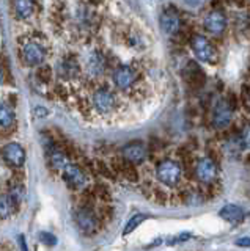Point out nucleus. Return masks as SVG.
Returning <instances> with one entry per match:
<instances>
[{
  "label": "nucleus",
  "mask_w": 250,
  "mask_h": 251,
  "mask_svg": "<svg viewBox=\"0 0 250 251\" xmlns=\"http://www.w3.org/2000/svg\"><path fill=\"white\" fill-rule=\"evenodd\" d=\"M74 223L77 229L81 231L85 237H93L96 235L101 229H103L104 223L101 222L99 217L96 215L95 209H85V207H76L73 212Z\"/></svg>",
  "instance_id": "obj_1"
},
{
  "label": "nucleus",
  "mask_w": 250,
  "mask_h": 251,
  "mask_svg": "<svg viewBox=\"0 0 250 251\" xmlns=\"http://www.w3.org/2000/svg\"><path fill=\"white\" fill-rule=\"evenodd\" d=\"M118 98L111 88H98L90 98V107L99 116L113 115L118 108Z\"/></svg>",
  "instance_id": "obj_2"
},
{
  "label": "nucleus",
  "mask_w": 250,
  "mask_h": 251,
  "mask_svg": "<svg viewBox=\"0 0 250 251\" xmlns=\"http://www.w3.org/2000/svg\"><path fill=\"white\" fill-rule=\"evenodd\" d=\"M154 175L158 182L164 187H176L183 179L181 163L171 159H164L156 165Z\"/></svg>",
  "instance_id": "obj_3"
},
{
  "label": "nucleus",
  "mask_w": 250,
  "mask_h": 251,
  "mask_svg": "<svg viewBox=\"0 0 250 251\" xmlns=\"http://www.w3.org/2000/svg\"><path fill=\"white\" fill-rule=\"evenodd\" d=\"M137 80H139V73L128 65H121L118 68H115V71L112 73V82L115 85V88L123 93H128L134 88Z\"/></svg>",
  "instance_id": "obj_4"
},
{
  "label": "nucleus",
  "mask_w": 250,
  "mask_h": 251,
  "mask_svg": "<svg viewBox=\"0 0 250 251\" xmlns=\"http://www.w3.org/2000/svg\"><path fill=\"white\" fill-rule=\"evenodd\" d=\"M61 179L71 190H83L87 185V175H85L83 168L77 163H68L66 167L61 170Z\"/></svg>",
  "instance_id": "obj_5"
},
{
  "label": "nucleus",
  "mask_w": 250,
  "mask_h": 251,
  "mask_svg": "<svg viewBox=\"0 0 250 251\" xmlns=\"http://www.w3.org/2000/svg\"><path fill=\"white\" fill-rule=\"evenodd\" d=\"M22 60L27 66H40L46 60L44 46L36 39H28L22 44Z\"/></svg>",
  "instance_id": "obj_6"
},
{
  "label": "nucleus",
  "mask_w": 250,
  "mask_h": 251,
  "mask_svg": "<svg viewBox=\"0 0 250 251\" xmlns=\"http://www.w3.org/2000/svg\"><path fill=\"white\" fill-rule=\"evenodd\" d=\"M0 155H2V159L5 160L6 165H10L13 170L16 168H22L26 163V159H27V154H26V149L22 148L19 143H6L2 149H0Z\"/></svg>",
  "instance_id": "obj_7"
},
{
  "label": "nucleus",
  "mask_w": 250,
  "mask_h": 251,
  "mask_svg": "<svg viewBox=\"0 0 250 251\" xmlns=\"http://www.w3.org/2000/svg\"><path fill=\"white\" fill-rule=\"evenodd\" d=\"M191 47L200 61L203 63H214L217 60V55H216V49L205 36L201 35H194L191 39Z\"/></svg>",
  "instance_id": "obj_8"
},
{
  "label": "nucleus",
  "mask_w": 250,
  "mask_h": 251,
  "mask_svg": "<svg viewBox=\"0 0 250 251\" xmlns=\"http://www.w3.org/2000/svg\"><path fill=\"white\" fill-rule=\"evenodd\" d=\"M194 176L201 184H209L217 177V163L213 162L209 157L195 160L194 165Z\"/></svg>",
  "instance_id": "obj_9"
},
{
  "label": "nucleus",
  "mask_w": 250,
  "mask_h": 251,
  "mask_svg": "<svg viewBox=\"0 0 250 251\" xmlns=\"http://www.w3.org/2000/svg\"><path fill=\"white\" fill-rule=\"evenodd\" d=\"M85 74L90 78H99L106 71V58L104 55L98 50H91L87 53V57L83 60Z\"/></svg>",
  "instance_id": "obj_10"
},
{
  "label": "nucleus",
  "mask_w": 250,
  "mask_h": 251,
  "mask_svg": "<svg viewBox=\"0 0 250 251\" xmlns=\"http://www.w3.org/2000/svg\"><path fill=\"white\" fill-rule=\"evenodd\" d=\"M233 107L228 102V99L219 100L214 110H213V126L216 129H225L231 123L233 118Z\"/></svg>",
  "instance_id": "obj_11"
},
{
  "label": "nucleus",
  "mask_w": 250,
  "mask_h": 251,
  "mask_svg": "<svg viewBox=\"0 0 250 251\" xmlns=\"http://www.w3.org/2000/svg\"><path fill=\"white\" fill-rule=\"evenodd\" d=\"M121 155L124 160H128L134 165L143 163L146 159V148L142 141H131V143L123 146Z\"/></svg>",
  "instance_id": "obj_12"
},
{
  "label": "nucleus",
  "mask_w": 250,
  "mask_h": 251,
  "mask_svg": "<svg viewBox=\"0 0 250 251\" xmlns=\"http://www.w3.org/2000/svg\"><path fill=\"white\" fill-rule=\"evenodd\" d=\"M161 27L167 35H176L181 30V19L173 8H167L161 14Z\"/></svg>",
  "instance_id": "obj_13"
},
{
  "label": "nucleus",
  "mask_w": 250,
  "mask_h": 251,
  "mask_svg": "<svg viewBox=\"0 0 250 251\" xmlns=\"http://www.w3.org/2000/svg\"><path fill=\"white\" fill-rule=\"evenodd\" d=\"M226 27V19L221 10H214L206 14L205 28L213 35H221Z\"/></svg>",
  "instance_id": "obj_14"
},
{
  "label": "nucleus",
  "mask_w": 250,
  "mask_h": 251,
  "mask_svg": "<svg viewBox=\"0 0 250 251\" xmlns=\"http://www.w3.org/2000/svg\"><path fill=\"white\" fill-rule=\"evenodd\" d=\"M81 73V68H79V63H77L74 58H63L58 61L57 65V74L60 78L63 80H73Z\"/></svg>",
  "instance_id": "obj_15"
},
{
  "label": "nucleus",
  "mask_w": 250,
  "mask_h": 251,
  "mask_svg": "<svg viewBox=\"0 0 250 251\" xmlns=\"http://www.w3.org/2000/svg\"><path fill=\"white\" fill-rule=\"evenodd\" d=\"M184 78L192 88H200V86H203V83H205V74H203L201 68L194 61L187 63L186 71H184Z\"/></svg>",
  "instance_id": "obj_16"
},
{
  "label": "nucleus",
  "mask_w": 250,
  "mask_h": 251,
  "mask_svg": "<svg viewBox=\"0 0 250 251\" xmlns=\"http://www.w3.org/2000/svg\"><path fill=\"white\" fill-rule=\"evenodd\" d=\"M219 215H221V218H223L225 222H228L231 225H238L246 218V212L242 207L236 206V204H226V206L221 209Z\"/></svg>",
  "instance_id": "obj_17"
},
{
  "label": "nucleus",
  "mask_w": 250,
  "mask_h": 251,
  "mask_svg": "<svg viewBox=\"0 0 250 251\" xmlns=\"http://www.w3.org/2000/svg\"><path fill=\"white\" fill-rule=\"evenodd\" d=\"M16 126V113L10 104L0 102V129L10 130Z\"/></svg>",
  "instance_id": "obj_18"
},
{
  "label": "nucleus",
  "mask_w": 250,
  "mask_h": 251,
  "mask_svg": "<svg viewBox=\"0 0 250 251\" xmlns=\"http://www.w3.org/2000/svg\"><path fill=\"white\" fill-rule=\"evenodd\" d=\"M13 11L18 19H28L35 13V0H13Z\"/></svg>",
  "instance_id": "obj_19"
},
{
  "label": "nucleus",
  "mask_w": 250,
  "mask_h": 251,
  "mask_svg": "<svg viewBox=\"0 0 250 251\" xmlns=\"http://www.w3.org/2000/svg\"><path fill=\"white\" fill-rule=\"evenodd\" d=\"M21 207H18L8 193L0 195V220H6L11 215L18 214Z\"/></svg>",
  "instance_id": "obj_20"
},
{
  "label": "nucleus",
  "mask_w": 250,
  "mask_h": 251,
  "mask_svg": "<svg viewBox=\"0 0 250 251\" xmlns=\"http://www.w3.org/2000/svg\"><path fill=\"white\" fill-rule=\"evenodd\" d=\"M120 176L123 179H126L128 182H131V184H137L139 180H140L137 165L131 163V162L124 160V159H123V167H121V171H120Z\"/></svg>",
  "instance_id": "obj_21"
},
{
  "label": "nucleus",
  "mask_w": 250,
  "mask_h": 251,
  "mask_svg": "<svg viewBox=\"0 0 250 251\" xmlns=\"http://www.w3.org/2000/svg\"><path fill=\"white\" fill-rule=\"evenodd\" d=\"M150 200H153L154 202L161 204H168L170 202V193L164 188V185H153L151 188V195H150Z\"/></svg>",
  "instance_id": "obj_22"
},
{
  "label": "nucleus",
  "mask_w": 250,
  "mask_h": 251,
  "mask_svg": "<svg viewBox=\"0 0 250 251\" xmlns=\"http://www.w3.org/2000/svg\"><path fill=\"white\" fill-rule=\"evenodd\" d=\"M93 187V192H95L98 201H103V202H111L112 201V193H111V188H109L107 184L104 182H96Z\"/></svg>",
  "instance_id": "obj_23"
},
{
  "label": "nucleus",
  "mask_w": 250,
  "mask_h": 251,
  "mask_svg": "<svg viewBox=\"0 0 250 251\" xmlns=\"http://www.w3.org/2000/svg\"><path fill=\"white\" fill-rule=\"evenodd\" d=\"M95 165H96L98 175H101V176L106 177V179H109V180H116V179H118V176L115 175V171L112 170L111 163H109V162H104V160L96 159V160H95Z\"/></svg>",
  "instance_id": "obj_24"
},
{
  "label": "nucleus",
  "mask_w": 250,
  "mask_h": 251,
  "mask_svg": "<svg viewBox=\"0 0 250 251\" xmlns=\"http://www.w3.org/2000/svg\"><path fill=\"white\" fill-rule=\"evenodd\" d=\"M145 220H146V215H143V214H136L134 217H131L128 220L126 226H124V229H123V235H129L131 232H134L137 227L145 222Z\"/></svg>",
  "instance_id": "obj_25"
},
{
  "label": "nucleus",
  "mask_w": 250,
  "mask_h": 251,
  "mask_svg": "<svg viewBox=\"0 0 250 251\" xmlns=\"http://www.w3.org/2000/svg\"><path fill=\"white\" fill-rule=\"evenodd\" d=\"M96 215L99 217V220L103 222L104 225L109 223V222H112L113 220V215H115V210L113 207L111 206V204H103L101 207H96Z\"/></svg>",
  "instance_id": "obj_26"
},
{
  "label": "nucleus",
  "mask_w": 250,
  "mask_h": 251,
  "mask_svg": "<svg viewBox=\"0 0 250 251\" xmlns=\"http://www.w3.org/2000/svg\"><path fill=\"white\" fill-rule=\"evenodd\" d=\"M38 239H40V242L46 247H56L57 245V237L52 232L41 231L40 234H38Z\"/></svg>",
  "instance_id": "obj_27"
},
{
  "label": "nucleus",
  "mask_w": 250,
  "mask_h": 251,
  "mask_svg": "<svg viewBox=\"0 0 250 251\" xmlns=\"http://www.w3.org/2000/svg\"><path fill=\"white\" fill-rule=\"evenodd\" d=\"M241 145L242 148L250 149V124H246L241 130Z\"/></svg>",
  "instance_id": "obj_28"
},
{
  "label": "nucleus",
  "mask_w": 250,
  "mask_h": 251,
  "mask_svg": "<svg viewBox=\"0 0 250 251\" xmlns=\"http://www.w3.org/2000/svg\"><path fill=\"white\" fill-rule=\"evenodd\" d=\"M40 78L43 82H49L51 78H52V71H51V68H48V66H43L41 68V71H40Z\"/></svg>",
  "instance_id": "obj_29"
},
{
  "label": "nucleus",
  "mask_w": 250,
  "mask_h": 251,
  "mask_svg": "<svg viewBox=\"0 0 250 251\" xmlns=\"http://www.w3.org/2000/svg\"><path fill=\"white\" fill-rule=\"evenodd\" d=\"M242 104L247 107V110H250V88L247 86L242 88Z\"/></svg>",
  "instance_id": "obj_30"
},
{
  "label": "nucleus",
  "mask_w": 250,
  "mask_h": 251,
  "mask_svg": "<svg viewBox=\"0 0 250 251\" xmlns=\"http://www.w3.org/2000/svg\"><path fill=\"white\" fill-rule=\"evenodd\" d=\"M191 237H192L191 234H187V232H183L181 235H178V237L171 239V240H170V245H173V243H179V242H184V240H189Z\"/></svg>",
  "instance_id": "obj_31"
},
{
  "label": "nucleus",
  "mask_w": 250,
  "mask_h": 251,
  "mask_svg": "<svg viewBox=\"0 0 250 251\" xmlns=\"http://www.w3.org/2000/svg\"><path fill=\"white\" fill-rule=\"evenodd\" d=\"M48 110H46L44 107H36L35 108V116H38V118H44V116H48Z\"/></svg>",
  "instance_id": "obj_32"
},
{
  "label": "nucleus",
  "mask_w": 250,
  "mask_h": 251,
  "mask_svg": "<svg viewBox=\"0 0 250 251\" xmlns=\"http://www.w3.org/2000/svg\"><path fill=\"white\" fill-rule=\"evenodd\" d=\"M19 243H21V248H22V251H28L27 250V243H26V237H24V235H19Z\"/></svg>",
  "instance_id": "obj_33"
},
{
  "label": "nucleus",
  "mask_w": 250,
  "mask_h": 251,
  "mask_svg": "<svg viewBox=\"0 0 250 251\" xmlns=\"http://www.w3.org/2000/svg\"><path fill=\"white\" fill-rule=\"evenodd\" d=\"M236 245H239V247H250V239H239L236 242Z\"/></svg>",
  "instance_id": "obj_34"
},
{
  "label": "nucleus",
  "mask_w": 250,
  "mask_h": 251,
  "mask_svg": "<svg viewBox=\"0 0 250 251\" xmlns=\"http://www.w3.org/2000/svg\"><path fill=\"white\" fill-rule=\"evenodd\" d=\"M3 80H5V75H3V69H2V66H0V85L3 83Z\"/></svg>",
  "instance_id": "obj_35"
},
{
  "label": "nucleus",
  "mask_w": 250,
  "mask_h": 251,
  "mask_svg": "<svg viewBox=\"0 0 250 251\" xmlns=\"http://www.w3.org/2000/svg\"><path fill=\"white\" fill-rule=\"evenodd\" d=\"M184 2H186V3H189V5H197V3L200 2V0H184Z\"/></svg>",
  "instance_id": "obj_36"
},
{
  "label": "nucleus",
  "mask_w": 250,
  "mask_h": 251,
  "mask_svg": "<svg viewBox=\"0 0 250 251\" xmlns=\"http://www.w3.org/2000/svg\"><path fill=\"white\" fill-rule=\"evenodd\" d=\"M233 2L236 3V5H241V6H244V5H246V0H233Z\"/></svg>",
  "instance_id": "obj_37"
}]
</instances>
